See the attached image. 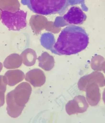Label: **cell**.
Masks as SVG:
<instances>
[{
    "instance_id": "6da1fadb",
    "label": "cell",
    "mask_w": 105,
    "mask_h": 123,
    "mask_svg": "<svg viewBox=\"0 0 105 123\" xmlns=\"http://www.w3.org/2000/svg\"><path fill=\"white\" fill-rule=\"evenodd\" d=\"M88 35L82 27L72 25L65 27L53 45L52 53L59 55H70L80 53L88 45Z\"/></svg>"
},
{
    "instance_id": "7a4b0ae2",
    "label": "cell",
    "mask_w": 105,
    "mask_h": 123,
    "mask_svg": "<svg viewBox=\"0 0 105 123\" xmlns=\"http://www.w3.org/2000/svg\"><path fill=\"white\" fill-rule=\"evenodd\" d=\"M70 0H21L22 4L37 14L62 15L70 5Z\"/></svg>"
},
{
    "instance_id": "3957f363",
    "label": "cell",
    "mask_w": 105,
    "mask_h": 123,
    "mask_svg": "<svg viewBox=\"0 0 105 123\" xmlns=\"http://www.w3.org/2000/svg\"><path fill=\"white\" fill-rule=\"evenodd\" d=\"M27 12L20 10L15 12L2 11L1 15L2 22L9 30L19 31L27 26Z\"/></svg>"
},
{
    "instance_id": "277c9868",
    "label": "cell",
    "mask_w": 105,
    "mask_h": 123,
    "mask_svg": "<svg viewBox=\"0 0 105 123\" xmlns=\"http://www.w3.org/2000/svg\"><path fill=\"white\" fill-rule=\"evenodd\" d=\"M12 91L15 103L19 106L25 107L29 101L32 92L31 86L28 82H22Z\"/></svg>"
},
{
    "instance_id": "5b68a950",
    "label": "cell",
    "mask_w": 105,
    "mask_h": 123,
    "mask_svg": "<svg viewBox=\"0 0 105 123\" xmlns=\"http://www.w3.org/2000/svg\"><path fill=\"white\" fill-rule=\"evenodd\" d=\"M88 107L85 97L78 95L69 101L66 105V111L68 115L82 113L86 111Z\"/></svg>"
},
{
    "instance_id": "8992f818",
    "label": "cell",
    "mask_w": 105,
    "mask_h": 123,
    "mask_svg": "<svg viewBox=\"0 0 105 123\" xmlns=\"http://www.w3.org/2000/svg\"><path fill=\"white\" fill-rule=\"evenodd\" d=\"M105 80L104 77L101 73L94 72L81 78L78 82V86L80 90L85 91L87 86L93 82L96 83L99 87L104 86H105Z\"/></svg>"
},
{
    "instance_id": "52a82bcc",
    "label": "cell",
    "mask_w": 105,
    "mask_h": 123,
    "mask_svg": "<svg viewBox=\"0 0 105 123\" xmlns=\"http://www.w3.org/2000/svg\"><path fill=\"white\" fill-rule=\"evenodd\" d=\"M63 18L66 22L70 25H79L85 21L87 16L80 8L74 6L70 7L64 15Z\"/></svg>"
},
{
    "instance_id": "ba28073f",
    "label": "cell",
    "mask_w": 105,
    "mask_h": 123,
    "mask_svg": "<svg viewBox=\"0 0 105 123\" xmlns=\"http://www.w3.org/2000/svg\"><path fill=\"white\" fill-rule=\"evenodd\" d=\"M25 80L34 87H40L45 83L46 77L43 71L39 68H35L27 73Z\"/></svg>"
},
{
    "instance_id": "9c48e42d",
    "label": "cell",
    "mask_w": 105,
    "mask_h": 123,
    "mask_svg": "<svg viewBox=\"0 0 105 123\" xmlns=\"http://www.w3.org/2000/svg\"><path fill=\"white\" fill-rule=\"evenodd\" d=\"M99 86L95 82L89 84L85 89L86 98L89 105L92 106L97 105L100 99Z\"/></svg>"
},
{
    "instance_id": "30bf717a",
    "label": "cell",
    "mask_w": 105,
    "mask_h": 123,
    "mask_svg": "<svg viewBox=\"0 0 105 123\" xmlns=\"http://www.w3.org/2000/svg\"><path fill=\"white\" fill-rule=\"evenodd\" d=\"M6 111L11 117L17 118L21 115L24 107L19 106L15 103L13 97V91L9 92L6 96Z\"/></svg>"
},
{
    "instance_id": "8fae6325",
    "label": "cell",
    "mask_w": 105,
    "mask_h": 123,
    "mask_svg": "<svg viewBox=\"0 0 105 123\" xmlns=\"http://www.w3.org/2000/svg\"><path fill=\"white\" fill-rule=\"evenodd\" d=\"M4 76L7 84L10 86H14L21 82L25 77L24 73L19 69L8 70L5 73Z\"/></svg>"
},
{
    "instance_id": "7c38bea8",
    "label": "cell",
    "mask_w": 105,
    "mask_h": 123,
    "mask_svg": "<svg viewBox=\"0 0 105 123\" xmlns=\"http://www.w3.org/2000/svg\"><path fill=\"white\" fill-rule=\"evenodd\" d=\"M22 62L17 55H12L7 58L4 62V66L8 69H16L21 66Z\"/></svg>"
},
{
    "instance_id": "4fadbf2b",
    "label": "cell",
    "mask_w": 105,
    "mask_h": 123,
    "mask_svg": "<svg viewBox=\"0 0 105 123\" xmlns=\"http://www.w3.org/2000/svg\"><path fill=\"white\" fill-rule=\"evenodd\" d=\"M39 60V66L43 70L50 71L54 68L55 62L52 57L44 55Z\"/></svg>"
},
{
    "instance_id": "5bb4252c",
    "label": "cell",
    "mask_w": 105,
    "mask_h": 123,
    "mask_svg": "<svg viewBox=\"0 0 105 123\" xmlns=\"http://www.w3.org/2000/svg\"><path fill=\"white\" fill-rule=\"evenodd\" d=\"M7 85V80L5 76L0 75V92H5Z\"/></svg>"
},
{
    "instance_id": "9a60e30c",
    "label": "cell",
    "mask_w": 105,
    "mask_h": 123,
    "mask_svg": "<svg viewBox=\"0 0 105 123\" xmlns=\"http://www.w3.org/2000/svg\"><path fill=\"white\" fill-rule=\"evenodd\" d=\"M5 93L0 92V107L3 106L5 103Z\"/></svg>"
},
{
    "instance_id": "2e32d148",
    "label": "cell",
    "mask_w": 105,
    "mask_h": 123,
    "mask_svg": "<svg viewBox=\"0 0 105 123\" xmlns=\"http://www.w3.org/2000/svg\"><path fill=\"white\" fill-rule=\"evenodd\" d=\"M103 99L105 104V89L103 93Z\"/></svg>"
},
{
    "instance_id": "e0dca14e",
    "label": "cell",
    "mask_w": 105,
    "mask_h": 123,
    "mask_svg": "<svg viewBox=\"0 0 105 123\" xmlns=\"http://www.w3.org/2000/svg\"><path fill=\"white\" fill-rule=\"evenodd\" d=\"M3 66L1 62H0V72L1 71L2 69H3Z\"/></svg>"
},
{
    "instance_id": "ac0fdd59",
    "label": "cell",
    "mask_w": 105,
    "mask_h": 123,
    "mask_svg": "<svg viewBox=\"0 0 105 123\" xmlns=\"http://www.w3.org/2000/svg\"><path fill=\"white\" fill-rule=\"evenodd\" d=\"M102 70L104 72L105 74V65H104L102 66Z\"/></svg>"
},
{
    "instance_id": "d6986e66",
    "label": "cell",
    "mask_w": 105,
    "mask_h": 123,
    "mask_svg": "<svg viewBox=\"0 0 105 123\" xmlns=\"http://www.w3.org/2000/svg\"></svg>"
}]
</instances>
